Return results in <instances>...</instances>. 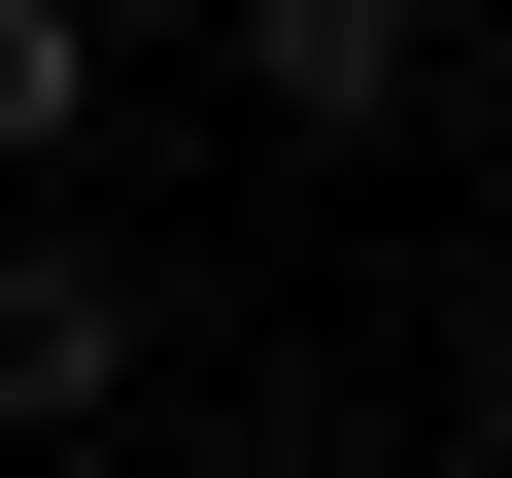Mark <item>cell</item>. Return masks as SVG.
Masks as SVG:
<instances>
[{"mask_svg": "<svg viewBox=\"0 0 512 478\" xmlns=\"http://www.w3.org/2000/svg\"><path fill=\"white\" fill-rule=\"evenodd\" d=\"M137 410V274L103 239H0V444H103Z\"/></svg>", "mask_w": 512, "mask_h": 478, "instance_id": "cell-1", "label": "cell"}, {"mask_svg": "<svg viewBox=\"0 0 512 478\" xmlns=\"http://www.w3.org/2000/svg\"><path fill=\"white\" fill-rule=\"evenodd\" d=\"M239 137H410V0H239Z\"/></svg>", "mask_w": 512, "mask_h": 478, "instance_id": "cell-2", "label": "cell"}, {"mask_svg": "<svg viewBox=\"0 0 512 478\" xmlns=\"http://www.w3.org/2000/svg\"><path fill=\"white\" fill-rule=\"evenodd\" d=\"M103 137V35H69V0H0V171H69Z\"/></svg>", "mask_w": 512, "mask_h": 478, "instance_id": "cell-3", "label": "cell"}]
</instances>
